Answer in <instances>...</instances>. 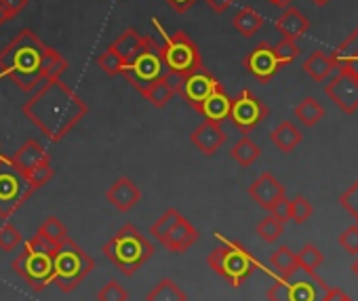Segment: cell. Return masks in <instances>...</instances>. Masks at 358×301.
<instances>
[{
    "label": "cell",
    "mask_w": 358,
    "mask_h": 301,
    "mask_svg": "<svg viewBox=\"0 0 358 301\" xmlns=\"http://www.w3.org/2000/svg\"><path fill=\"white\" fill-rule=\"evenodd\" d=\"M24 116L53 143L62 141L87 114L83 97L62 78L45 80L22 105Z\"/></svg>",
    "instance_id": "cell-1"
},
{
    "label": "cell",
    "mask_w": 358,
    "mask_h": 301,
    "mask_svg": "<svg viewBox=\"0 0 358 301\" xmlns=\"http://www.w3.org/2000/svg\"><path fill=\"white\" fill-rule=\"evenodd\" d=\"M45 51L47 45L30 28L20 30V34L0 51V78H11L20 91L34 93L45 82Z\"/></svg>",
    "instance_id": "cell-2"
},
{
    "label": "cell",
    "mask_w": 358,
    "mask_h": 301,
    "mask_svg": "<svg viewBox=\"0 0 358 301\" xmlns=\"http://www.w3.org/2000/svg\"><path fill=\"white\" fill-rule=\"evenodd\" d=\"M101 253L124 276H135L143 267V263L154 255V247H152V242L133 223H124L101 247Z\"/></svg>",
    "instance_id": "cell-3"
},
{
    "label": "cell",
    "mask_w": 358,
    "mask_h": 301,
    "mask_svg": "<svg viewBox=\"0 0 358 301\" xmlns=\"http://www.w3.org/2000/svg\"><path fill=\"white\" fill-rule=\"evenodd\" d=\"M53 251L55 247L36 234L24 242L20 255L13 259L15 274L22 276L34 293H41L53 284Z\"/></svg>",
    "instance_id": "cell-4"
},
{
    "label": "cell",
    "mask_w": 358,
    "mask_h": 301,
    "mask_svg": "<svg viewBox=\"0 0 358 301\" xmlns=\"http://www.w3.org/2000/svg\"><path fill=\"white\" fill-rule=\"evenodd\" d=\"M152 26L158 30V34L162 38L160 55H162L166 72L179 74V76H188V74H192V72L203 68L201 51H199L196 43L186 32L179 30V32L169 34L156 17H152Z\"/></svg>",
    "instance_id": "cell-5"
},
{
    "label": "cell",
    "mask_w": 358,
    "mask_h": 301,
    "mask_svg": "<svg viewBox=\"0 0 358 301\" xmlns=\"http://www.w3.org/2000/svg\"><path fill=\"white\" fill-rule=\"evenodd\" d=\"M53 284L64 293H72L95 270V261L72 238H68L53 251Z\"/></svg>",
    "instance_id": "cell-6"
},
{
    "label": "cell",
    "mask_w": 358,
    "mask_h": 301,
    "mask_svg": "<svg viewBox=\"0 0 358 301\" xmlns=\"http://www.w3.org/2000/svg\"><path fill=\"white\" fill-rule=\"evenodd\" d=\"M329 286L324 280L301 265H295L291 272L276 278V282L268 288L270 301H322Z\"/></svg>",
    "instance_id": "cell-7"
},
{
    "label": "cell",
    "mask_w": 358,
    "mask_h": 301,
    "mask_svg": "<svg viewBox=\"0 0 358 301\" xmlns=\"http://www.w3.org/2000/svg\"><path fill=\"white\" fill-rule=\"evenodd\" d=\"M207 263L213 267V272L217 276L228 280L230 286H234V288H238L257 267V261L249 253L247 247H243L241 242H228V240L209 253Z\"/></svg>",
    "instance_id": "cell-8"
},
{
    "label": "cell",
    "mask_w": 358,
    "mask_h": 301,
    "mask_svg": "<svg viewBox=\"0 0 358 301\" xmlns=\"http://www.w3.org/2000/svg\"><path fill=\"white\" fill-rule=\"evenodd\" d=\"M34 194L26 173L11 161L0 154V219H11Z\"/></svg>",
    "instance_id": "cell-9"
},
{
    "label": "cell",
    "mask_w": 358,
    "mask_h": 301,
    "mask_svg": "<svg viewBox=\"0 0 358 301\" xmlns=\"http://www.w3.org/2000/svg\"><path fill=\"white\" fill-rule=\"evenodd\" d=\"M150 234L171 253H186L201 236L199 230L177 209H166L150 226Z\"/></svg>",
    "instance_id": "cell-10"
},
{
    "label": "cell",
    "mask_w": 358,
    "mask_h": 301,
    "mask_svg": "<svg viewBox=\"0 0 358 301\" xmlns=\"http://www.w3.org/2000/svg\"><path fill=\"white\" fill-rule=\"evenodd\" d=\"M164 61L160 55V43H156L152 36H143L141 41V49L137 51V55L127 64L122 76L127 78V82L143 93V89L154 82L156 78H160L164 74Z\"/></svg>",
    "instance_id": "cell-11"
},
{
    "label": "cell",
    "mask_w": 358,
    "mask_h": 301,
    "mask_svg": "<svg viewBox=\"0 0 358 301\" xmlns=\"http://www.w3.org/2000/svg\"><path fill=\"white\" fill-rule=\"evenodd\" d=\"M268 105L255 97L249 89H243L241 95L236 99H232V105H230V120L232 124L243 131V133H251L262 120L268 118Z\"/></svg>",
    "instance_id": "cell-12"
},
{
    "label": "cell",
    "mask_w": 358,
    "mask_h": 301,
    "mask_svg": "<svg viewBox=\"0 0 358 301\" xmlns=\"http://www.w3.org/2000/svg\"><path fill=\"white\" fill-rule=\"evenodd\" d=\"M324 93L341 112L354 114L358 110V78L348 70H339V74L324 87Z\"/></svg>",
    "instance_id": "cell-13"
},
{
    "label": "cell",
    "mask_w": 358,
    "mask_h": 301,
    "mask_svg": "<svg viewBox=\"0 0 358 301\" xmlns=\"http://www.w3.org/2000/svg\"><path fill=\"white\" fill-rule=\"evenodd\" d=\"M220 87H222L220 80L203 66L201 70H196V72H192V74H188V76L184 78L182 89H179V95H182V97L186 99L188 105H192L194 110H199V108L203 105V101H205L213 91H217Z\"/></svg>",
    "instance_id": "cell-14"
},
{
    "label": "cell",
    "mask_w": 358,
    "mask_h": 301,
    "mask_svg": "<svg viewBox=\"0 0 358 301\" xmlns=\"http://www.w3.org/2000/svg\"><path fill=\"white\" fill-rule=\"evenodd\" d=\"M243 66H245L247 72H249L251 76H255L259 82H270V80L278 74V70H280V66H278V61H276V57H274V51H272V47H270L268 43H259V45L243 59Z\"/></svg>",
    "instance_id": "cell-15"
},
{
    "label": "cell",
    "mask_w": 358,
    "mask_h": 301,
    "mask_svg": "<svg viewBox=\"0 0 358 301\" xmlns=\"http://www.w3.org/2000/svg\"><path fill=\"white\" fill-rule=\"evenodd\" d=\"M249 196L266 211H270V207L285 196V186H280V182L272 175V173H262L251 186H249Z\"/></svg>",
    "instance_id": "cell-16"
},
{
    "label": "cell",
    "mask_w": 358,
    "mask_h": 301,
    "mask_svg": "<svg viewBox=\"0 0 358 301\" xmlns=\"http://www.w3.org/2000/svg\"><path fill=\"white\" fill-rule=\"evenodd\" d=\"M192 143L201 149V154L205 156H213L217 149L226 143V133L222 129V124L205 120L201 126H196L190 135Z\"/></svg>",
    "instance_id": "cell-17"
},
{
    "label": "cell",
    "mask_w": 358,
    "mask_h": 301,
    "mask_svg": "<svg viewBox=\"0 0 358 301\" xmlns=\"http://www.w3.org/2000/svg\"><path fill=\"white\" fill-rule=\"evenodd\" d=\"M106 198H108V203H110L116 211L127 213V211H131V209L141 200V190H139L129 177H120V179H116V182L108 188Z\"/></svg>",
    "instance_id": "cell-18"
},
{
    "label": "cell",
    "mask_w": 358,
    "mask_h": 301,
    "mask_svg": "<svg viewBox=\"0 0 358 301\" xmlns=\"http://www.w3.org/2000/svg\"><path fill=\"white\" fill-rule=\"evenodd\" d=\"M11 161H13L24 173H28L30 169H34V167H38V165H43V163H49L51 156H49V152H47L45 145H43L41 141L28 139V141H24V145H20V147L15 149V154L11 156Z\"/></svg>",
    "instance_id": "cell-19"
},
{
    "label": "cell",
    "mask_w": 358,
    "mask_h": 301,
    "mask_svg": "<svg viewBox=\"0 0 358 301\" xmlns=\"http://www.w3.org/2000/svg\"><path fill=\"white\" fill-rule=\"evenodd\" d=\"M276 30L282 34V38L297 41V38H301L310 30V22H308V17L299 9L285 7V11L276 20Z\"/></svg>",
    "instance_id": "cell-20"
},
{
    "label": "cell",
    "mask_w": 358,
    "mask_h": 301,
    "mask_svg": "<svg viewBox=\"0 0 358 301\" xmlns=\"http://www.w3.org/2000/svg\"><path fill=\"white\" fill-rule=\"evenodd\" d=\"M335 70H348L358 78V28L333 51L331 55Z\"/></svg>",
    "instance_id": "cell-21"
},
{
    "label": "cell",
    "mask_w": 358,
    "mask_h": 301,
    "mask_svg": "<svg viewBox=\"0 0 358 301\" xmlns=\"http://www.w3.org/2000/svg\"><path fill=\"white\" fill-rule=\"evenodd\" d=\"M230 105H232V99L228 97V93L224 91V87H220L217 91H213L205 101L203 105L196 110L201 116H205V120H211V122H217L222 124L228 116H230Z\"/></svg>",
    "instance_id": "cell-22"
},
{
    "label": "cell",
    "mask_w": 358,
    "mask_h": 301,
    "mask_svg": "<svg viewBox=\"0 0 358 301\" xmlns=\"http://www.w3.org/2000/svg\"><path fill=\"white\" fill-rule=\"evenodd\" d=\"M270 139H272V143L280 149V152L289 154V152H293V149L301 143L303 135H301V131H299L291 120H282V122L272 131Z\"/></svg>",
    "instance_id": "cell-23"
},
{
    "label": "cell",
    "mask_w": 358,
    "mask_h": 301,
    "mask_svg": "<svg viewBox=\"0 0 358 301\" xmlns=\"http://www.w3.org/2000/svg\"><path fill=\"white\" fill-rule=\"evenodd\" d=\"M333 70H335L333 59H331L327 53H322V51H314V53L303 61V72H306L314 82H324V80L331 76Z\"/></svg>",
    "instance_id": "cell-24"
},
{
    "label": "cell",
    "mask_w": 358,
    "mask_h": 301,
    "mask_svg": "<svg viewBox=\"0 0 358 301\" xmlns=\"http://www.w3.org/2000/svg\"><path fill=\"white\" fill-rule=\"evenodd\" d=\"M148 301H188V295L184 293L182 286H177L175 280L162 278L150 288Z\"/></svg>",
    "instance_id": "cell-25"
},
{
    "label": "cell",
    "mask_w": 358,
    "mask_h": 301,
    "mask_svg": "<svg viewBox=\"0 0 358 301\" xmlns=\"http://www.w3.org/2000/svg\"><path fill=\"white\" fill-rule=\"evenodd\" d=\"M141 95L148 99L150 105H154V108H164V105L173 99V95H177V93H175V89L169 85V80L164 78V74H162L160 78H156L154 82H150V85L143 89Z\"/></svg>",
    "instance_id": "cell-26"
},
{
    "label": "cell",
    "mask_w": 358,
    "mask_h": 301,
    "mask_svg": "<svg viewBox=\"0 0 358 301\" xmlns=\"http://www.w3.org/2000/svg\"><path fill=\"white\" fill-rule=\"evenodd\" d=\"M232 26L245 36V38H251L253 34H257L264 26V17L251 9V7H243L234 17H232Z\"/></svg>",
    "instance_id": "cell-27"
},
{
    "label": "cell",
    "mask_w": 358,
    "mask_h": 301,
    "mask_svg": "<svg viewBox=\"0 0 358 301\" xmlns=\"http://www.w3.org/2000/svg\"><path fill=\"white\" fill-rule=\"evenodd\" d=\"M141 41H143V36H139L133 28H129L110 45V49L116 51L120 55V59H124L129 64L137 55V51L141 49Z\"/></svg>",
    "instance_id": "cell-28"
},
{
    "label": "cell",
    "mask_w": 358,
    "mask_h": 301,
    "mask_svg": "<svg viewBox=\"0 0 358 301\" xmlns=\"http://www.w3.org/2000/svg\"><path fill=\"white\" fill-rule=\"evenodd\" d=\"M259 154H262V149H259V145L251 139V137H241L234 145H232V149H230V156L241 165V167H251L257 159H259Z\"/></svg>",
    "instance_id": "cell-29"
},
{
    "label": "cell",
    "mask_w": 358,
    "mask_h": 301,
    "mask_svg": "<svg viewBox=\"0 0 358 301\" xmlns=\"http://www.w3.org/2000/svg\"><path fill=\"white\" fill-rule=\"evenodd\" d=\"M293 112H295V118L303 126H314L316 122H320L324 118V108L312 97H306L303 101H299Z\"/></svg>",
    "instance_id": "cell-30"
},
{
    "label": "cell",
    "mask_w": 358,
    "mask_h": 301,
    "mask_svg": "<svg viewBox=\"0 0 358 301\" xmlns=\"http://www.w3.org/2000/svg\"><path fill=\"white\" fill-rule=\"evenodd\" d=\"M68 70V61L59 55V51L47 47L45 57H43V76L45 80H57L66 74Z\"/></svg>",
    "instance_id": "cell-31"
},
{
    "label": "cell",
    "mask_w": 358,
    "mask_h": 301,
    "mask_svg": "<svg viewBox=\"0 0 358 301\" xmlns=\"http://www.w3.org/2000/svg\"><path fill=\"white\" fill-rule=\"evenodd\" d=\"M38 236H43L47 242H51L53 247H59L64 240H68L70 236H68V228L64 226V221L59 219V217H47L45 221H43V226L38 228V232H36Z\"/></svg>",
    "instance_id": "cell-32"
},
{
    "label": "cell",
    "mask_w": 358,
    "mask_h": 301,
    "mask_svg": "<svg viewBox=\"0 0 358 301\" xmlns=\"http://www.w3.org/2000/svg\"><path fill=\"white\" fill-rule=\"evenodd\" d=\"M97 66H99V70H101L103 74H108V76H118V74L122 76V72H124V68H127V61L120 59V55L108 47V49L97 57Z\"/></svg>",
    "instance_id": "cell-33"
},
{
    "label": "cell",
    "mask_w": 358,
    "mask_h": 301,
    "mask_svg": "<svg viewBox=\"0 0 358 301\" xmlns=\"http://www.w3.org/2000/svg\"><path fill=\"white\" fill-rule=\"evenodd\" d=\"M270 265L276 270L278 276H282V274L291 272V270L297 265V255H295L289 247H278V249L272 253V257H270Z\"/></svg>",
    "instance_id": "cell-34"
},
{
    "label": "cell",
    "mask_w": 358,
    "mask_h": 301,
    "mask_svg": "<svg viewBox=\"0 0 358 301\" xmlns=\"http://www.w3.org/2000/svg\"><path fill=\"white\" fill-rule=\"evenodd\" d=\"M272 51H274V57H276V61H278L280 68L291 66V64L299 57V47H297V43H295V41H289V38H282L276 47H272Z\"/></svg>",
    "instance_id": "cell-35"
},
{
    "label": "cell",
    "mask_w": 358,
    "mask_h": 301,
    "mask_svg": "<svg viewBox=\"0 0 358 301\" xmlns=\"http://www.w3.org/2000/svg\"><path fill=\"white\" fill-rule=\"evenodd\" d=\"M282 232H285V226H282L278 219H274L272 215L266 217V219H262V221L257 223V236H259L264 242H268V244L276 242V240L282 236Z\"/></svg>",
    "instance_id": "cell-36"
},
{
    "label": "cell",
    "mask_w": 358,
    "mask_h": 301,
    "mask_svg": "<svg viewBox=\"0 0 358 301\" xmlns=\"http://www.w3.org/2000/svg\"><path fill=\"white\" fill-rule=\"evenodd\" d=\"M53 175H55V169H53L51 161L49 163H43V165H38V167H34V169H30L26 173V177H28L30 186L34 188V192L41 190V188H45L53 179Z\"/></svg>",
    "instance_id": "cell-37"
},
{
    "label": "cell",
    "mask_w": 358,
    "mask_h": 301,
    "mask_svg": "<svg viewBox=\"0 0 358 301\" xmlns=\"http://www.w3.org/2000/svg\"><path fill=\"white\" fill-rule=\"evenodd\" d=\"M295 255H297V265H301V267H306V270H312V272H316V270L320 267L322 259H324L322 253H320V249L314 247V244L301 247V251L295 253Z\"/></svg>",
    "instance_id": "cell-38"
},
{
    "label": "cell",
    "mask_w": 358,
    "mask_h": 301,
    "mask_svg": "<svg viewBox=\"0 0 358 301\" xmlns=\"http://www.w3.org/2000/svg\"><path fill=\"white\" fill-rule=\"evenodd\" d=\"M22 232L13 226V223H3L0 226V249H3L5 253H11L15 251L20 244H22Z\"/></svg>",
    "instance_id": "cell-39"
},
{
    "label": "cell",
    "mask_w": 358,
    "mask_h": 301,
    "mask_svg": "<svg viewBox=\"0 0 358 301\" xmlns=\"http://www.w3.org/2000/svg\"><path fill=\"white\" fill-rule=\"evenodd\" d=\"M97 301H129V293H127V288L118 280H108L99 288Z\"/></svg>",
    "instance_id": "cell-40"
},
{
    "label": "cell",
    "mask_w": 358,
    "mask_h": 301,
    "mask_svg": "<svg viewBox=\"0 0 358 301\" xmlns=\"http://www.w3.org/2000/svg\"><path fill=\"white\" fill-rule=\"evenodd\" d=\"M312 215V205L303 196H295L291 200V221L295 223H306Z\"/></svg>",
    "instance_id": "cell-41"
},
{
    "label": "cell",
    "mask_w": 358,
    "mask_h": 301,
    "mask_svg": "<svg viewBox=\"0 0 358 301\" xmlns=\"http://www.w3.org/2000/svg\"><path fill=\"white\" fill-rule=\"evenodd\" d=\"M339 203H341V207H343L354 219L358 217V182H354V184L341 194Z\"/></svg>",
    "instance_id": "cell-42"
},
{
    "label": "cell",
    "mask_w": 358,
    "mask_h": 301,
    "mask_svg": "<svg viewBox=\"0 0 358 301\" xmlns=\"http://www.w3.org/2000/svg\"><path fill=\"white\" fill-rule=\"evenodd\" d=\"M339 247L350 255H358V226H352V228L341 232Z\"/></svg>",
    "instance_id": "cell-43"
},
{
    "label": "cell",
    "mask_w": 358,
    "mask_h": 301,
    "mask_svg": "<svg viewBox=\"0 0 358 301\" xmlns=\"http://www.w3.org/2000/svg\"><path fill=\"white\" fill-rule=\"evenodd\" d=\"M270 215H272L274 219H278L280 223L289 221V219H291V200H287L285 196L278 198V200L270 207Z\"/></svg>",
    "instance_id": "cell-44"
},
{
    "label": "cell",
    "mask_w": 358,
    "mask_h": 301,
    "mask_svg": "<svg viewBox=\"0 0 358 301\" xmlns=\"http://www.w3.org/2000/svg\"><path fill=\"white\" fill-rule=\"evenodd\" d=\"M164 3L177 13H186L188 9H192L199 3V0H164Z\"/></svg>",
    "instance_id": "cell-45"
},
{
    "label": "cell",
    "mask_w": 358,
    "mask_h": 301,
    "mask_svg": "<svg viewBox=\"0 0 358 301\" xmlns=\"http://www.w3.org/2000/svg\"><path fill=\"white\" fill-rule=\"evenodd\" d=\"M0 3H3V5L9 9V13H11L13 17H17V15L28 7L30 0H0Z\"/></svg>",
    "instance_id": "cell-46"
},
{
    "label": "cell",
    "mask_w": 358,
    "mask_h": 301,
    "mask_svg": "<svg viewBox=\"0 0 358 301\" xmlns=\"http://www.w3.org/2000/svg\"><path fill=\"white\" fill-rule=\"evenodd\" d=\"M232 3L234 0H207V5H209V9L213 11V13H226L230 7H232Z\"/></svg>",
    "instance_id": "cell-47"
},
{
    "label": "cell",
    "mask_w": 358,
    "mask_h": 301,
    "mask_svg": "<svg viewBox=\"0 0 358 301\" xmlns=\"http://www.w3.org/2000/svg\"><path fill=\"white\" fill-rule=\"evenodd\" d=\"M322 301H352V299L341 288H329Z\"/></svg>",
    "instance_id": "cell-48"
},
{
    "label": "cell",
    "mask_w": 358,
    "mask_h": 301,
    "mask_svg": "<svg viewBox=\"0 0 358 301\" xmlns=\"http://www.w3.org/2000/svg\"><path fill=\"white\" fill-rule=\"evenodd\" d=\"M11 20H13V15L9 13V9L3 3H0V28H3L5 24H9Z\"/></svg>",
    "instance_id": "cell-49"
},
{
    "label": "cell",
    "mask_w": 358,
    "mask_h": 301,
    "mask_svg": "<svg viewBox=\"0 0 358 301\" xmlns=\"http://www.w3.org/2000/svg\"><path fill=\"white\" fill-rule=\"evenodd\" d=\"M268 3L276 5V7H289L291 5V0H268Z\"/></svg>",
    "instance_id": "cell-50"
},
{
    "label": "cell",
    "mask_w": 358,
    "mask_h": 301,
    "mask_svg": "<svg viewBox=\"0 0 358 301\" xmlns=\"http://www.w3.org/2000/svg\"><path fill=\"white\" fill-rule=\"evenodd\" d=\"M312 3H314L316 7H324V5L329 3V0H312Z\"/></svg>",
    "instance_id": "cell-51"
},
{
    "label": "cell",
    "mask_w": 358,
    "mask_h": 301,
    "mask_svg": "<svg viewBox=\"0 0 358 301\" xmlns=\"http://www.w3.org/2000/svg\"><path fill=\"white\" fill-rule=\"evenodd\" d=\"M352 272H354V274L358 276V257H356V261L352 263Z\"/></svg>",
    "instance_id": "cell-52"
},
{
    "label": "cell",
    "mask_w": 358,
    "mask_h": 301,
    "mask_svg": "<svg viewBox=\"0 0 358 301\" xmlns=\"http://www.w3.org/2000/svg\"><path fill=\"white\" fill-rule=\"evenodd\" d=\"M356 226H358V217H356Z\"/></svg>",
    "instance_id": "cell-53"
},
{
    "label": "cell",
    "mask_w": 358,
    "mask_h": 301,
    "mask_svg": "<svg viewBox=\"0 0 358 301\" xmlns=\"http://www.w3.org/2000/svg\"><path fill=\"white\" fill-rule=\"evenodd\" d=\"M0 154H3V152H0Z\"/></svg>",
    "instance_id": "cell-54"
}]
</instances>
